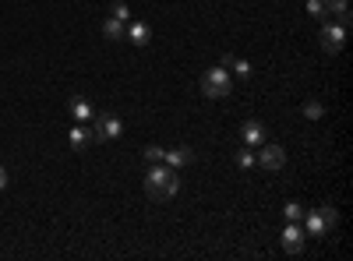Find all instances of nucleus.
Wrapping results in <instances>:
<instances>
[{
  "instance_id": "4468645a",
  "label": "nucleus",
  "mask_w": 353,
  "mask_h": 261,
  "mask_svg": "<svg viewBox=\"0 0 353 261\" xmlns=\"http://www.w3.org/2000/svg\"><path fill=\"white\" fill-rule=\"evenodd\" d=\"M336 14V21L346 29L350 25V0H329V18Z\"/></svg>"
},
{
  "instance_id": "5701e85b",
  "label": "nucleus",
  "mask_w": 353,
  "mask_h": 261,
  "mask_svg": "<svg viewBox=\"0 0 353 261\" xmlns=\"http://www.w3.org/2000/svg\"><path fill=\"white\" fill-rule=\"evenodd\" d=\"M0 191H8V170L0 166Z\"/></svg>"
},
{
  "instance_id": "a211bd4d",
  "label": "nucleus",
  "mask_w": 353,
  "mask_h": 261,
  "mask_svg": "<svg viewBox=\"0 0 353 261\" xmlns=\"http://www.w3.org/2000/svg\"><path fill=\"white\" fill-rule=\"evenodd\" d=\"M110 14L120 18V21H128V18H131V8L124 4V0H113V4H110Z\"/></svg>"
},
{
  "instance_id": "ddd939ff",
  "label": "nucleus",
  "mask_w": 353,
  "mask_h": 261,
  "mask_svg": "<svg viewBox=\"0 0 353 261\" xmlns=\"http://www.w3.org/2000/svg\"><path fill=\"white\" fill-rule=\"evenodd\" d=\"M124 29H128V21H120V18H113V14L103 18V36H106V39H124Z\"/></svg>"
},
{
  "instance_id": "39448f33",
  "label": "nucleus",
  "mask_w": 353,
  "mask_h": 261,
  "mask_svg": "<svg viewBox=\"0 0 353 261\" xmlns=\"http://www.w3.org/2000/svg\"><path fill=\"white\" fill-rule=\"evenodd\" d=\"M255 159L262 162V170H269V173H275V170H283V166H286L283 145H262V152H258Z\"/></svg>"
},
{
  "instance_id": "20e7f679",
  "label": "nucleus",
  "mask_w": 353,
  "mask_h": 261,
  "mask_svg": "<svg viewBox=\"0 0 353 261\" xmlns=\"http://www.w3.org/2000/svg\"><path fill=\"white\" fill-rule=\"evenodd\" d=\"M343 46H346V29L339 25V21L336 25L332 21H321V50L325 53H339Z\"/></svg>"
},
{
  "instance_id": "1a4fd4ad",
  "label": "nucleus",
  "mask_w": 353,
  "mask_h": 261,
  "mask_svg": "<svg viewBox=\"0 0 353 261\" xmlns=\"http://www.w3.org/2000/svg\"><path fill=\"white\" fill-rule=\"evenodd\" d=\"M124 39H131L135 46H148V39H152V29H148L145 21H128V29H124Z\"/></svg>"
},
{
  "instance_id": "6ab92c4d",
  "label": "nucleus",
  "mask_w": 353,
  "mask_h": 261,
  "mask_svg": "<svg viewBox=\"0 0 353 261\" xmlns=\"http://www.w3.org/2000/svg\"><path fill=\"white\" fill-rule=\"evenodd\" d=\"M318 212H321V219H325V226H336V223H339V212H336V205H321Z\"/></svg>"
},
{
  "instance_id": "4be33fe9",
  "label": "nucleus",
  "mask_w": 353,
  "mask_h": 261,
  "mask_svg": "<svg viewBox=\"0 0 353 261\" xmlns=\"http://www.w3.org/2000/svg\"><path fill=\"white\" fill-rule=\"evenodd\" d=\"M234 71H237L240 78H251V64L247 60H234Z\"/></svg>"
},
{
  "instance_id": "dca6fc26",
  "label": "nucleus",
  "mask_w": 353,
  "mask_h": 261,
  "mask_svg": "<svg viewBox=\"0 0 353 261\" xmlns=\"http://www.w3.org/2000/svg\"><path fill=\"white\" fill-rule=\"evenodd\" d=\"M321 113H325V106H321L318 99L304 103V116H308V121H321Z\"/></svg>"
},
{
  "instance_id": "412c9836",
  "label": "nucleus",
  "mask_w": 353,
  "mask_h": 261,
  "mask_svg": "<svg viewBox=\"0 0 353 261\" xmlns=\"http://www.w3.org/2000/svg\"><path fill=\"white\" fill-rule=\"evenodd\" d=\"M255 162H258V159L251 156L247 149H244V152H237V166H240V170H251V166H255Z\"/></svg>"
},
{
  "instance_id": "0eeeda50",
  "label": "nucleus",
  "mask_w": 353,
  "mask_h": 261,
  "mask_svg": "<svg viewBox=\"0 0 353 261\" xmlns=\"http://www.w3.org/2000/svg\"><path fill=\"white\" fill-rule=\"evenodd\" d=\"M240 138H244V145H247V149H258V145H265V124H262V121H244Z\"/></svg>"
},
{
  "instance_id": "f03ea898",
  "label": "nucleus",
  "mask_w": 353,
  "mask_h": 261,
  "mask_svg": "<svg viewBox=\"0 0 353 261\" xmlns=\"http://www.w3.org/2000/svg\"><path fill=\"white\" fill-rule=\"evenodd\" d=\"M201 92H205L209 99H226L234 92V78L226 67H209L205 75H201Z\"/></svg>"
},
{
  "instance_id": "aec40b11",
  "label": "nucleus",
  "mask_w": 353,
  "mask_h": 261,
  "mask_svg": "<svg viewBox=\"0 0 353 261\" xmlns=\"http://www.w3.org/2000/svg\"><path fill=\"white\" fill-rule=\"evenodd\" d=\"M163 152H166V149H159V145H145V149H141V156H145L148 162H163Z\"/></svg>"
},
{
  "instance_id": "f8f14e48",
  "label": "nucleus",
  "mask_w": 353,
  "mask_h": 261,
  "mask_svg": "<svg viewBox=\"0 0 353 261\" xmlns=\"http://www.w3.org/2000/svg\"><path fill=\"white\" fill-rule=\"evenodd\" d=\"M300 226L308 229V236H325V233H329V226H325V219H321V212H318V208L308 212V216L300 219Z\"/></svg>"
},
{
  "instance_id": "6e6552de",
  "label": "nucleus",
  "mask_w": 353,
  "mask_h": 261,
  "mask_svg": "<svg viewBox=\"0 0 353 261\" xmlns=\"http://www.w3.org/2000/svg\"><path fill=\"white\" fill-rule=\"evenodd\" d=\"M67 110H71V116H74V121H78V124H89L92 116H95L85 96H71V99H67Z\"/></svg>"
},
{
  "instance_id": "9d476101",
  "label": "nucleus",
  "mask_w": 353,
  "mask_h": 261,
  "mask_svg": "<svg viewBox=\"0 0 353 261\" xmlns=\"http://www.w3.org/2000/svg\"><path fill=\"white\" fill-rule=\"evenodd\" d=\"M67 141H71V149L74 152H85L89 145H92V127H85V124H78V127H71V134H67Z\"/></svg>"
},
{
  "instance_id": "9b49d317",
  "label": "nucleus",
  "mask_w": 353,
  "mask_h": 261,
  "mask_svg": "<svg viewBox=\"0 0 353 261\" xmlns=\"http://www.w3.org/2000/svg\"><path fill=\"white\" fill-rule=\"evenodd\" d=\"M163 162H166V166H173V170H181V166L194 162V152H191L187 145H181V149H170V152H163Z\"/></svg>"
},
{
  "instance_id": "f3484780",
  "label": "nucleus",
  "mask_w": 353,
  "mask_h": 261,
  "mask_svg": "<svg viewBox=\"0 0 353 261\" xmlns=\"http://www.w3.org/2000/svg\"><path fill=\"white\" fill-rule=\"evenodd\" d=\"M283 212H286V223H300V219H304V208H300L297 201H286Z\"/></svg>"
},
{
  "instance_id": "2eb2a0df",
  "label": "nucleus",
  "mask_w": 353,
  "mask_h": 261,
  "mask_svg": "<svg viewBox=\"0 0 353 261\" xmlns=\"http://www.w3.org/2000/svg\"><path fill=\"white\" fill-rule=\"evenodd\" d=\"M308 14L318 21H329V0H308Z\"/></svg>"
},
{
  "instance_id": "f257e3e1",
  "label": "nucleus",
  "mask_w": 353,
  "mask_h": 261,
  "mask_svg": "<svg viewBox=\"0 0 353 261\" xmlns=\"http://www.w3.org/2000/svg\"><path fill=\"white\" fill-rule=\"evenodd\" d=\"M176 187H181V177H176L173 166L166 162H152L145 173V195L152 201H170L176 195Z\"/></svg>"
},
{
  "instance_id": "423d86ee",
  "label": "nucleus",
  "mask_w": 353,
  "mask_h": 261,
  "mask_svg": "<svg viewBox=\"0 0 353 261\" xmlns=\"http://www.w3.org/2000/svg\"><path fill=\"white\" fill-rule=\"evenodd\" d=\"M283 251L286 254H300V251H304V226H300V223H286V229H283Z\"/></svg>"
},
{
  "instance_id": "7ed1b4c3",
  "label": "nucleus",
  "mask_w": 353,
  "mask_h": 261,
  "mask_svg": "<svg viewBox=\"0 0 353 261\" xmlns=\"http://www.w3.org/2000/svg\"><path fill=\"white\" fill-rule=\"evenodd\" d=\"M92 138L95 141H113V138H120V131H124V124H120V116H113V113H103V116H92Z\"/></svg>"
}]
</instances>
